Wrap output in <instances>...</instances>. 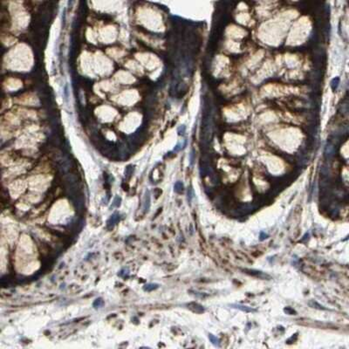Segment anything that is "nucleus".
<instances>
[{
	"label": "nucleus",
	"mask_w": 349,
	"mask_h": 349,
	"mask_svg": "<svg viewBox=\"0 0 349 349\" xmlns=\"http://www.w3.org/2000/svg\"><path fill=\"white\" fill-rule=\"evenodd\" d=\"M209 339H210V341H211V342L215 346V347H219L220 346V341L219 339L217 337V336H215V335H213V334H211V333H210L209 334Z\"/></svg>",
	"instance_id": "f03ea898"
},
{
	"label": "nucleus",
	"mask_w": 349,
	"mask_h": 349,
	"mask_svg": "<svg viewBox=\"0 0 349 349\" xmlns=\"http://www.w3.org/2000/svg\"><path fill=\"white\" fill-rule=\"evenodd\" d=\"M231 307L233 308H236L238 310H241L244 313H256L257 310L250 306H244V305H240V304H231L230 305Z\"/></svg>",
	"instance_id": "f257e3e1"
}]
</instances>
